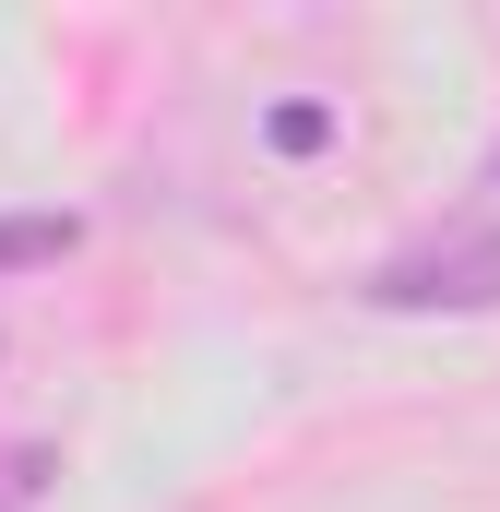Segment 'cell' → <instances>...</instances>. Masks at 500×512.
<instances>
[{"label": "cell", "instance_id": "cell-1", "mask_svg": "<svg viewBox=\"0 0 500 512\" xmlns=\"http://www.w3.org/2000/svg\"><path fill=\"white\" fill-rule=\"evenodd\" d=\"M370 310H500V227H441L370 262Z\"/></svg>", "mask_w": 500, "mask_h": 512}, {"label": "cell", "instance_id": "cell-3", "mask_svg": "<svg viewBox=\"0 0 500 512\" xmlns=\"http://www.w3.org/2000/svg\"><path fill=\"white\" fill-rule=\"evenodd\" d=\"M489 191H500V143H489Z\"/></svg>", "mask_w": 500, "mask_h": 512}, {"label": "cell", "instance_id": "cell-2", "mask_svg": "<svg viewBox=\"0 0 500 512\" xmlns=\"http://www.w3.org/2000/svg\"><path fill=\"white\" fill-rule=\"evenodd\" d=\"M84 251V215H0V274H48Z\"/></svg>", "mask_w": 500, "mask_h": 512}]
</instances>
